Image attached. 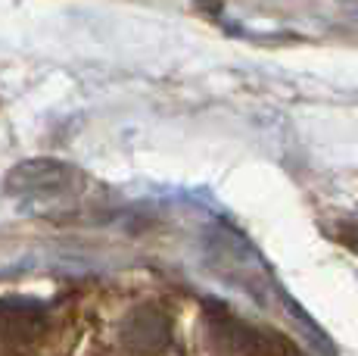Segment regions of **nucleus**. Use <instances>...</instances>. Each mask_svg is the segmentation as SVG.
<instances>
[{
	"mask_svg": "<svg viewBox=\"0 0 358 356\" xmlns=\"http://www.w3.org/2000/svg\"><path fill=\"white\" fill-rule=\"evenodd\" d=\"M340 241H346L349 247H355V250H358V219H355V222H349L346 228L340 231Z\"/></svg>",
	"mask_w": 358,
	"mask_h": 356,
	"instance_id": "obj_2",
	"label": "nucleus"
},
{
	"mask_svg": "<svg viewBox=\"0 0 358 356\" xmlns=\"http://www.w3.org/2000/svg\"><path fill=\"white\" fill-rule=\"evenodd\" d=\"M72 178L75 169L59 166L53 160H38L29 163V166H19L10 175L6 188L19 197H53V194H66L72 188Z\"/></svg>",
	"mask_w": 358,
	"mask_h": 356,
	"instance_id": "obj_1",
	"label": "nucleus"
}]
</instances>
